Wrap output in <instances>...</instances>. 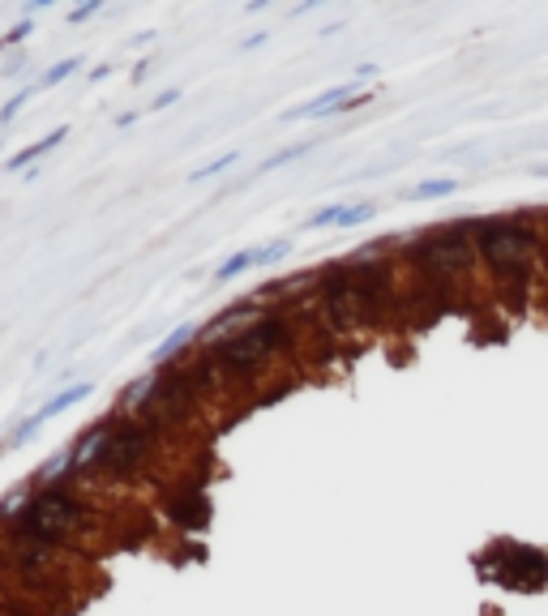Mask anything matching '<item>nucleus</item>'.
I'll list each match as a JSON object with an SVG mask.
<instances>
[{
	"instance_id": "1",
	"label": "nucleus",
	"mask_w": 548,
	"mask_h": 616,
	"mask_svg": "<svg viewBox=\"0 0 548 616\" xmlns=\"http://www.w3.org/2000/svg\"><path fill=\"white\" fill-rule=\"evenodd\" d=\"M287 343V321L283 317H257L253 325H240V334H228V339L210 343V360H218L228 372H253L266 356H274V347Z\"/></svg>"
},
{
	"instance_id": "2",
	"label": "nucleus",
	"mask_w": 548,
	"mask_h": 616,
	"mask_svg": "<svg viewBox=\"0 0 548 616\" xmlns=\"http://www.w3.org/2000/svg\"><path fill=\"white\" fill-rule=\"evenodd\" d=\"M154 454V432L150 424L137 420H112V432H107V445L99 450V458L90 463V475H137V467Z\"/></svg>"
},
{
	"instance_id": "3",
	"label": "nucleus",
	"mask_w": 548,
	"mask_h": 616,
	"mask_svg": "<svg viewBox=\"0 0 548 616\" xmlns=\"http://www.w3.org/2000/svg\"><path fill=\"white\" fill-rule=\"evenodd\" d=\"M475 249L492 270L518 274L523 261L535 249V236L527 227H518V222H510V218H488V222H475Z\"/></svg>"
},
{
	"instance_id": "4",
	"label": "nucleus",
	"mask_w": 548,
	"mask_h": 616,
	"mask_svg": "<svg viewBox=\"0 0 548 616\" xmlns=\"http://www.w3.org/2000/svg\"><path fill=\"white\" fill-rule=\"evenodd\" d=\"M364 103H368V94H360V82H339L330 90H321L317 99H309L304 107L283 111V120H321V116H339V111H356Z\"/></svg>"
},
{
	"instance_id": "5",
	"label": "nucleus",
	"mask_w": 548,
	"mask_h": 616,
	"mask_svg": "<svg viewBox=\"0 0 548 616\" xmlns=\"http://www.w3.org/2000/svg\"><path fill=\"white\" fill-rule=\"evenodd\" d=\"M437 270H459V265H467V257H471V240L463 236V232H437V236H428V244L420 249Z\"/></svg>"
},
{
	"instance_id": "6",
	"label": "nucleus",
	"mask_w": 548,
	"mask_h": 616,
	"mask_svg": "<svg viewBox=\"0 0 548 616\" xmlns=\"http://www.w3.org/2000/svg\"><path fill=\"white\" fill-rule=\"evenodd\" d=\"M94 394V381H73V385H65V389H56L43 407H39V415L43 420H56L61 411H69V407H77V403H86Z\"/></svg>"
},
{
	"instance_id": "7",
	"label": "nucleus",
	"mask_w": 548,
	"mask_h": 616,
	"mask_svg": "<svg viewBox=\"0 0 548 616\" xmlns=\"http://www.w3.org/2000/svg\"><path fill=\"white\" fill-rule=\"evenodd\" d=\"M65 137H69V129L61 125V129H51L47 137H39V142H30V146H22V150H18V154H13V158L5 163V172H22V167H30V163H39L43 154H51V150H56V146H61Z\"/></svg>"
},
{
	"instance_id": "8",
	"label": "nucleus",
	"mask_w": 548,
	"mask_h": 616,
	"mask_svg": "<svg viewBox=\"0 0 548 616\" xmlns=\"http://www.w3.org/2000/svg\"><path fill=\"white\" fill-rule=\"evenodd\" d=\"M463 189V180L454 176H432V180H420L407 189V201H437V197H454Z\"/></svg>"
},
{
	"instance_id": "9",
	"label": "nucleus",
	"mask_w": 548,
	"mask_h": 616,
	"mask_svg": "<svg viewBox=\"0 0 548 616\" xmlns=\"http://www.w3.org/2000/svg\"><path fill=\"white\" fill-rule=\"evenodd\" d=\"M249 270H257V249H236L223 265L214 270V283H232V278H240Z\"/></svg>"
},
{
	"instance_id": "10",
	"label": "nucleus",
	"mask_w": 548,
	"mask_h": 616,
	"mask_svg": "<svg viewBox=\"0 0 548 616\" xmlns=\"http://www.w3.org/2000/svg\"><path fill=\"white\" fill-rule=\"evenodd\" d=\"M82 65H86L82 56H69V61H56V65H51L43 77H35V90H51V86H61V82H65V77H73Z\"/></svg>"
},
{
	"instance_id": "11",
	"label": "nucleus",
	"mask_w": 548,
	"mask_h": 616,
	"mask_svg": "<svg viewBox=\"0 0 548 616\" xmlns=\"http://www.w3.org/2000/svg\"><path fill=\"white\" fill-rule=\"evenodd\" d=\"M193 334H197V325H176L172 334H168V339H163V347H154V364H168L189 339H193Z\"/></svg>"
},
{
	"instance_id": "12",
	"label": "nucleus",
	"mask_w": 548,
	"mask_h": 616,
	"mask_svg": "<svg viewBox=\"0 0 548 616\" xmlns=\"http://www.w3.org/2000/svg\"><path fill=\"white\" fill-rule=\"evenodd\" d=\"M309 150H317V142H313V137H309V142H296V146H287V150H279V154H270V158L261 163V172H279V167H287V163L304 158Z\"/></svg>"
},
{
	"instance_id": "13",
	"label": "nucleus",
	"mask_w": 548,
	"mask_h": 616,
	"mask_svg": "<svg viewBox=\"0 0 548 616\" xmlns=\"http://www.w3.org/2000/svg\"><path fill=\"white\" fill-rule=\"evenodd\" d=\"M43 424H47V420H43L39 411H35V415H26V420L13 428V436H9V450H22V445H30V441L43 432Z\"/></svg>"
},
{
	"instance_id": "14",
	"label": "nucleus",
	"mask_w": 548,
	"mask_h": 616,
	"mask_svg": "<svg viewBox=\"0 0 548 616\" xmlns=\"http://www.w3.org/2000/svg\"><path fill=\"white\" fill-rule=\"evenodd\" d=\"M339 218H343V206L335 201V206H321V210H313V214L304 218V227H309V232H321V227H339Z\"/></svg>"
},
{
	"instance_id": "15",
	"label": "nucleus",
	"mask_w": 548,
	"mask_h": 616,
	"mask_svg": "<svg viewBox=\"0 0 548 616\" xmlns=\"http://www.w3.org/2000/svg\"><path fill=\"white\" fill-rule=\"evenodd\" d=\"M232 163H240V150H223V154H218V158H210L206 167H197V172H193L189 180H206V176H223V172H228Z\"/></svg>"
},
{
	"instance_id": "16",
	"label": "nucleus",
	"mask_w": 548,
	"mask_h": 616,
	"mask_svg": "<svg viewBox=\"0 0 548 616\" xmlns=\"http://www.w3.org/2000/svg\"><path fill=\"white\" fill-rule=\"evenodd\" d=\"M373 214H377V201H356V206H343L339 227H360V222H368Z\"/></svg>"
},
{
	"instance_id": "17",
	"label": "nucleus",
	"mask_w": 548,
	"mask_h": 616,
	"mask_svg": "<svg viewBox=\"0 0 548 616\" xmlns=\"http://www.w3.org/2000/svg\"><path fill=\"white\" fill-rule=\"evenodd\" d=\"M292 253V240H270V244H261L257 249V270L261 265H274V261H283Z\"/></svg>"
},
{
	"instance_id": "18",
	"label": "nucleus",
	"mask_w": 548,
	"mask_h": 616,
	"mask_svg": "<svg viewBox=\"0 0 548 616\" xmlns=\"http://www.w3.org/2000/svg\"><path fill=\"white\" fill-rule=\"evenodd\" d=\"M30 94H35V82H26V86H22V90H18V94L5 103V107H0V125H9V120L18 116V111L26 107V99H30Z\"/></svg>"
},
{
	"instance_id": "19",
	"label": "nucleus",
	"mask_w": 548,
	"mask_h": 616,
	"mask_svg": "<svg viewBox=\"0 0 548 616\" xmlns=\"http://www.w3.org/2000/svg\"><path fill=\"white\" fill-rule=\"evenodd\" d=\"M26 34H30V18H22V22H18V26L5 34V39H0V51H5V47H13V43H22Z\"/></svg>"
},
{
	"instance_id": "20",
	"label": "nucleus",
	"mask_w": 548,
	"mask_h": 616,
	"mask_svg": "<svg viewBox=\"0 0 548 616\" xmlns=\"http://www.w3.org/2000/svg\"><path fill=\"white\" fill-rule=\"evenodd\" d=\"M99 9H103V0H90V5H82V9H73V13H69V26H77V22H86V18H94Z\"/></svg>"
},
{
	"instance_id": "21",
	"label": "nucleus",
	"mask_w": 548,
	"mask_h": 616,
	"mask_svg": "<svg viewBox=\"0 0 548 616\" xmlns=\"http://www.w3.org/2000/svg\"><path fill=\"white\" fill-rule=\"evenodd\" d=\"M172 103H180V90H163V94L150 103V111H163V107H172Z\"/></svg>"
},
{
	"instance_id": "22",
	"label": "nucleus",
	"mask_w": 548,
	"mask_h": 616,
	"mask_svg": "<svg viewBox=\"0 0 548 616\" xmlns=\"http://www.w3.org/2000/svg\"><path fill=\"white\" fill-rule=\"evenodd\" d=\"M270 39V30H257V34H249V39H240V51H253V47H261Z\"/></svg>"
},
{
	"instance_id": "23",
	"label": "nucleus",
	"mask_w": 548,
	"mask_h": 616,
	"mask_svg": "<svg viewBox=\"0 0 548 616\" xmlns=\"http://www.w3.org/2000/svg\"><path fill=\"white\" fill-rule=\"evenodd\" d=\"M146 43H154V30H146V34H137V39H133L129 47H146Z\"/></svg>"
}]
</instances>
